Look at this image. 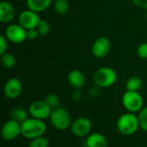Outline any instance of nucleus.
Wrapping results in <instances>:
<instances>
[{
	"instance_id": "obj_28",
	"label": "nucleus",
	"mask_w": 147,
	"mask_h": 147,
	"mask_svg": "<svg viewBox=\"0 0 147 147\" xmlns=\"http://www.w3.org/2000/svg\"><path fill=\"white\" fill-rule=\"evenodd\" d=\"M71 98L73 101H79L82 99V93L80 89H74V91L71 94Z\"/></svg>"
},
{
	"instance_id": "obj_17",
	"label": "nucleus",
	"mask_w": 147,
	"mask_h": 147,
	"mask_svg": "<svg viewBox=\"0 0 147 147\" xmlns=\"http://www.w3.org/2000/svg\"><path fill=\"white\" fill-rule=\"evenodd\" d=\"M10 117H11V119H13L16 121L22 124V122H24L26 120H28L29 118V113H28V110L27 111L23 107H15L11 111Z\"/></svg>"
},
{
	"instance_id": "obj_5",
	"label": "nucleus",
	"mask_w": 147,
	"mask_h": 147,
	"mask_svg": "<svg viewBox=\"0 0 147 147\" xmlns=\"http://www.w3.org/2000/svg\"><path fill=\"white\" fill-rule=\"evenodd\" d=\"M124 108L130 113H139L144 107V100L139 91L127 90L121 99Z\"/></svg>"
},
{
	"instance_id": "obj_16",
	"label": "nucleus",
	"mask_w": 147,
	"mask_h": 147,
	"mask_svg": "<svg viewBox=\"0 0 147 147\" xmlns=\"http://www.w3.org/2000/svg\"><path fill=\"white\" fill-rule=\"evenodd\" d=\"M53 3V0H26L27 7L37 13L46 10Z\"/></svg>"
},
{
	"instance_id": "obj_14",
	"label": "nucleus",
	"mask_w": 147,
	"mask_h": 147,
	"mask_svg": "<svg viewBox=\"0 0 147 147\" xmlns=\"http://www.w3.org/2000/svg\"><path fill=\"white\" fill-rule=\"evenodd\" d=\"M67 81L74 89H81L85 85V76L78 69H72L67 75Z\"/></svg>"
},
{
	"instance_id": "obj_12",
	"label": "nucleus",
	"mask_w": 147,
	"mask_h": 147,
	"mask_svg": "<svg viewBox=\"0 0 147 147\" xmlns=\"http://www.w3.org/2000/svg\"><path fill=\"white\" fill-rule=\"evenodd\" d=\"M3 94L9 100L17 99L22 92V83L16 77L8 79L3 85Z\"/></svg>"
},
{
	"instance_id": "obj_1",
	"label": "nucleus",
	"mask_w": 147,
	"mask_h": 147,
	"mask_svg": "<svg viewBox=\"0 0 147 147\" xmlns=\"http://www.w3.org/2000/svg\"><path fill=\"white\" fill-rule=\"evenodd\" d=\"M22 136L27 139H33L40 136H43L47 132V124L45 120L29 117L21 124Z\"/></svg>"
},
{
	"instance_id": "obj_18",
	"label": "nucleus",
	"mask_w": 147,
	"mask_h": 147,
	"mask_svg": "<svg viewBox=\"0 0 147 147\" xmlns=\"http://www.w3.org/2000/svg\"><path fill=\"white\" fill-rule=\"evenodd\" d=\"M142 84V80L139 76H131L126 82V89L129 91H140Z\"/></svg>"
},
{
	"instance_id": "obj_9",
	"label": "nucleus",
	"mask_w": 147,
	"mask_h": 147,
	"mask_svg": "<svg viewBox=\"0 0 147 147\" xmlns=\"http://www.w3.org/2000/svg\"><path fill=\"white\" fill-rule=\"evenodd\" d=\"M52 110L53 109L47 105V103L45 101L41 100L33 101L28 107V113L30 117L41 120H46L49 119Z\"/></svg>"
},
{
	"instance_id": "obj_20",
	"label": "nucleus",
	"mask_w": 147,
	"mask_h": 147,
	"mask_svg": "<svg viewBox=\"0 0 147 147\" xmlns=\"http://www.w3.org/2000/svg\"><path fill=\"white\" fill-rule=\"evenodd\" d=\"M69 3L67 0H55L53 2V10L58 15H65L69 10Z\"/></svg>"
},
{
	"instance_id": "obj_26",
	"label": "nucleus",
	"mask_w": 147,
	"mask_h": 147,
	"mask_svg": "<svg viewBox=\"0 0 147 147\" xmlns=\"http://www.w3.org/2000/svg\"><path fill=\"white\" fill-rule=\"evenodd\" d=\"M8 46H9V41L6 38L4 35L0 36V55L8 52Z\"/></svg>"
},
{
	"instance_id": "obj_23",
	"label": "nucleus",
	"mask_w": 147,
	"mask_h": 147,
	"mask_svg": "<svg viewBox=\"0 0 147 147\" xmlns=\"http://www.w3.org/2000/svg\"><path fill=\"white\" fill-rule=\"evenodd\" d=\"M39 35L40 36H45L47 34H49L50 32V24L48 23V22L45 19H40V23H38L37 27H36Z\"/></svg>"
},
{
	"instance_id": "obj_6",
	"label": "nucleus",
	"mask_w": 147,
	"mask_h": 147,
	"mask_svg": "<svg viewBox=\"0 0 147 147\" xmlns=\"http://www.w3.org/2000/svg\"><path fill=\"white\" fill-rule=\"evenodd\" d=\"M4 36L9 42L15 44H21L27 40V29L17 23H9L4 31Z\"/></svg>"
},
{
	"instance_id": "obj_8",
	"label": "nucleus",
	"mask_w": 147,
	"mask_h": 147,
	"mask_svg": "<svg viewBox=\"0 0 147 147\" xmlns=\"http://www.w3.org/2000/svg\"><path fill=\"white\" fill-rule=\"evenodd\" d=\"M0 134L1 138L5 141H12L17 139L20 135H22L21 123L13 119L5 121L1 127Z\"/></svg>"
},
{
	"instance_id": "obj_30",
	"label": "nucleus",
	"mask_w": 147,
	"mask_h": 147,
	"mask_svg": "<svg viewBox=\"0 0 147 147\" xmlns=\"http://www.w3.org/2000/svg\"><path fill=\"white\" fill-rule=\"evenodd\" d=\"M99 88H98V87H96V86H95L94 88H92L90 89V96H92V97H96V96L98 95V94H99Z\"/></svg>"
},
{
	"instance_id": "obj_22",
	"label": "nucleus",
	"mask_w": 147,
	"mask_h": 147,
	"mask_svg": "<svg viewBox=\"0 0 147 147\" xmlns=\"http://www.w3.org/2000/svg\"><path fill=\"white\" fill-rule=\"evenodd\" d=\"M49 140L43 136L37 137L35 139H33L30 140L29 143V147H49Z\"/></svg>"
},
{
	"instance_id": "obj_11",
	"label": "nucleus",
	"mask_w": 147,
	"mask_h": 147,
	"mask_svg": "<svg viewBox=\"0 0 147 147\" xmlns=\"http://www.w3.org/2000/svg\"><path fill=\"white\" fill-rule=\"evenodd\" d=\"M111 49V42L106 36H100L96 38L91 48V53L96 59H102L106 57Z\"/></svg>"
},
{
	"instance_id": "obj_32",
	"label": "nucleus",
	"mask_w": 147,
	"mask_h": 147,
	"mask_svg": "<svg viewBox=\"0 0 147 147\" xmlns=\"http://www.w3.org/2000/svg\"><path fill=\"white\" fill-rule=\"evenodd\" d=\"M28 147H29V146H28Z\"/></svg>"
},
{
	"instance_id": "obj_29",
	"label": "nucleus",
	"mask_w": 147,
	"mask_h": 147,
	"mask_svg": "<svg viewBox=\"0 0 147 147\" xmlns=\"http://www.w3.org/2000/svg\"><path fill=\"white\" fill-rule=\"evenodd\" d=\"M133 2L138 8L147 10V0H133Z\"/></svg>"
},
{
	"instance_id": "obj_10",
	"label": "nucleus",
	"mask_w": 147,
	"mask_h": 147,
	"mask_svg": "<svg viewBox=\"0 0 147 147\" xmlns=\"http://www.w3.org/2000/svg\"><path fill=\"white\" fill-rule=\"evenodd\" d=\"M40 19L41 18L40 17L39 13L28 8L27 10H22L18 15L17 23L22 25L25 29H29L36 28Z\"/></svg>"
},
{
	"instance_id": "obj_27",
	"label": "nucleus",
	"mask_w": 147,
	"mask_h": 147,
	"mask_svg": "<svg viewBox=\"0 0 147 147\" xmlns=\"http://www.w3.org/2000/svg\"><path fill=\"white\" fill-rule=\"evenodd\" d=\"M38 36H40V35H39V32H38L36 28L27 29V39H28V40H35V39L38 38Z\"/></svg>"
},
{
	"instance_id": "obj_25",
	"label": "nucleus",
	"mask_w": 147,
	"mask_h": 147,
	"mask_svg": "<svg viewBox=\"0 0 147 147\" xmlns=\"http://www.w3.org/2000/svg\"><path fill=\"white\" fill-rule=\"evenodd\" d=\"M137 55L141 59H147V42H142L137 48Z\"/></svg>"
},
{
	"instance_id": "obj_19",
	"label": "nucleus",
	"mask_w": 147,
	"mask_h": 147,
	"mask_svg": "<svg viewBox=\"0 0 147 147\" xmlns=\"http://www.w3.org/2000/svg\"><path fill=\"white\" fill-rule=\"evenodd\" d=\"M1 63L5 68H12L16 65V58L13 54L6 52L1 55Z\"/></svg>"
},
{
	"instance_id": "obj_3",
	"label": "nucleus",
	"mask_w": 147,
	"mask_h": 147,
	"mask_svg": "<svg viewBox=\"0 0 147 147\" xmlns=\"http://www.w3.org/2000/svg\"><path fill=\"white\" fill-rule=\"evenodd\" d=\"M118 75L116 71L110 67H102L96 70L93 75V82L95 86L100 88L112 87L117 81Z\"/></svg>"
},
{
	"instance_id": "obj_21",
	"label": "nucleus",
	"mask_w": 147,
	"mask_h": 147,
	"mask_svg": "<svg viewBox=\"0 0 147 147\" xmlns=\"http://www.w3.org/2000/svg\"><path fill=\"white\" fill-rule=\"evenodd\" d=\"M47 105L52 108V109H55L60 107V100L59 98V96L55 94H48L44 100Z\"/></svg>"
},
{
	"instance_id": "obj_15",
	"label": "nucleus",
	"mask_w": 147,
	"mask_h": 147,
	"mask_svg": "<svg viewBox=\"0 0 147 147\" xmlns=\"http://www.w3.org/2000/svg\"><path fill=\"white\" fill-rule=\"evenodd\" d=\"M85 147H108L106 137L100 133H92L85 138Z\"/></svg>"
},
{
	"instance_id": "obj_31",
	"label": "nucleus",
	"mask_w": 147,
	"mask_h": 147,
	"mask_svg": "<svg viewBox=\"0 0 147 147\" xmlns=\"http://www.w3.org/2000/svg\"><path fill=\"white\" fill-rule=\"evenodd\" d=\"M146 17H147V13H146Z\"/></svg>"
},
{
	"instance_id": "obj_4",
	"label": "nucleus",
	"mask_w": 147,
	"mask_h": 147,
	"mask_svg": "<svg viewBox=\"0 0 147 147\" xmlns=\"http://www.w3.org/2000/svg\"><path fill=\"white\" fill-rule=\"evenodd\" d=\"M49 121L52 126L56 130L66 131L71 128L73 120H71V116L69 112L65 108L59 107L52 110L51 115L49 117Z\"/></svg>"
},
{
	"instance_id": "obj_2",
	"label": "nucleus",
	"mask_w": 147,
	"mask_h": 147,
	"mask_svg": "<svg viewBox=\"0 0 147 147\" xmlns=\"http://www.w3.org/2000/svg\"><path fill=\"white\" fill-rule=\"evenodd\" d=\"M140 126L138 115L134 113L127 112L121 114L116 121L118 132L124 136H131L137 133Z\"/></svg>"
},
{
	"instance_id": "obj_24",
	"label": "nucleus",
	"mask_w": 147,
	"mask_h": 147,
	"mask_svg": "<svg viewBox=\"0 0 147 147\" xmlns=\"http://www.w3.org/2000/svg\"><path fill=\"white\" fill-rule=\"evenodd\" d=\"M140 128L147 133V106L144 107L138 114Z\"/></svg>"
},
{
	"instance_id": "obj_7",
	"label": "nucleus",
	"mask_w": 147,
	"mask_h": 147,
	"mask_svg": "<svg viewBox=\"0 0 147 147\" xmlns=\"http://www.w3.org/2000/svg\"><path fill=\"white\" fill-rule=\"evenodd\" d=\"M71 133L77 138H86L91 133L92 122L86 117H79L74 120L71 126Z\"/></svg>"
},
{
	"instance_id": "obj_13",
	"label": "nucleus",
	"mask_w": 147,
	"mask_h": 147,
	"mask_svg": "<svg viewBox=\"0 0 147 147\" xmlns=\"http://www.w3.org/2000/svg\"><path fill=\"white\" fill-rule=\"evenodd\" d=\"M16 16L15 7L7 1L0 3V22L2 23H11Z\"/></svg>"
}]
</instances>
